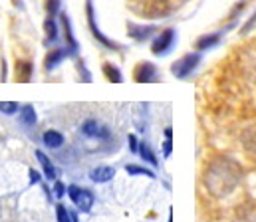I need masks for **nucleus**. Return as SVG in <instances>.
<instances>
[{
    "label": "nucleus",
    "instance_id": "nucleus-1",
    "mask_svg": "<svg viewBox=\"0 0 256 222\" xmlns=\"http://www.w3.org/2000/svg\"><path fill=\"white\" fill-rule=\"evenodd\" d=\"M242 177V169L226 157H218L208 163L204 171V187L214 195V197H226L230 195Z\"/></svg>",
    "mask_w": 256,
    "mask_h": 222
},
{
    "label": "nucleus",
    "instance_id": "nucleus-2",
    "mask_svg": "<svg viewBox=\"0 0 256 222\" xmlns=\"http://www.w3.org/2000/svg\"><path fill=\"white\" fill-rule=\"evenodd\" d=\"M68 195H70V199L74 201V205L82 213H90L92 211L94 201H96V197L92 195V191H86V189H80V187L72 185V187H68Z\"/></svg>",
    "mask_w": 256,
    "mask_h": 222
},
{
    "label": "nucleus",
    "instance_id": "nucleus-3",
    "mask_svg": "<svg viewBox=\"0 0 256 222\" xmlns=\"http://www.w3.org/2000/svg\"><path fill=\"white\" fill-rule=\"evenodd\" d=\"M86 14H88V24H90V30H92L94 38H96L98 42H102L106 48H110V50H122L120 44H116L114 40L106 38V36L100 32V28H98V24H96V16H94V4H92V0H86Z\"/></svg>",
    "mask_w": 256,
    "mask_h": 222
},
{
    "label": "nucleus",
    "instance_id": "nucleus-4",
    "mask_svg": "<svg viewBox=\"0 0 256 222\" xmlns=\"http://www.w3.org/2000/svg\"><path fill=\"white\" fill-rule=\"evenodd\" d=\"M198 62H200V56L198 54H187V56H183L181 60H177L171 66V72H173L175 77L183 79V77H187V75H191L194 72V68L198 66Z\"/></svg>",
    "mask_w": 256,
    "mask_h": 222
},
{
    "label": "nucleus",
    "instance_id": "nucleus-5",
    "mask_svg": "<svg viewBox=\"0 0 256 222\" xmlns=\"http://www.w3.org/2000/svg\"><path fill=\"white\" fill-rule=\"evenodd\" d=\"M173 44H175V30H173V28H167V30H163V32L153 40L151 52H153L155 56H163V54H167V52L173 48Z\"/></svg>",
    "mask_w": 256,
    "mask_h": 222
},
{
    "label": "nucleus",
    "instance_id": "nucleus-6",
    "mask_svg": "<svg viewBox=\"0 0 256 222\" xmlns=\"http://www.w3.org/2000/svg\"><path fill=\"white\" fill-rule=\"evenodd\" d=\"M133 77H135L137 83H149V81H153V79L157 77V68H155L151 62H141V64L135 68Z\"/></svg>",
    "mask_w": 256,
    "mask_h": 222
},
{
    "label": "nucleus",
    "instance_id": "nucleus-7",
    "mask_svg": "<svg viewBox=\"0 0 256 222\" xmlns=\"http://www.w3.org/2000/svg\"><path fill=\"white\" fill-rule=\"evenodd\" d=\"M155 30H157L155 26H137V24H129L128 26V34L133 40H137V42L147 40Z\"/></svg>",
    "mask_w": 256,
    "mask_h": 222
},
{
    "label": "nucleus",
    "instance_id": "nucleus-8",
    "mask_svg": "<svg viewBox=\"0 0 256 222\" xmlns=\"http://www.w3.org/2000/svg\"><path fill=\"white\" fill-rule=\"evenodd\" d=\"M82 131H84V135H88V137H110V131H108L106 127H100L98 121H94V119L86 121V123L82 125Z\"/></svg>",
    "mask_w": 256,
    "mask_h": 222
},
{
    "label": "nucleus",
    "instance_id": "nucleus-9",
    "mask_svg": "<svg viewBox=\"0 0 256 222\" xmlns=\"http://www.w3.org/2000/svg\"><path fill=\"white\" fill-rule=\"evenodd\" d=\"M114 177H116V169H112V167H98L90 173V179L94 183H108Z\"/></svg>",
    "mask_w": 256,
    "mask_h": 222
},
{
    "label": "nucleus",
    "instance_id": "nucleus-10",
    "mask_svg": "<svg viewBox=\"0 0 256 222\" xmlns=\"http://www.w3.org/2000/svg\"><path fill=\"white\" fill-rule=\"evenodd\" d=\"M68 48L66 50H52V52H48V56H46V60H44V68L50 72V70H54L58 64H62V60H64L66 56H68Z\"/></svg>",
    "mask_w": 256,
    "mask_h": 222
},
{
    "label": "nucleus",
    "instance_id": "nucleus-11",
    "mask_svg": "<svg viewBox=\"0 0 256 222\" xmlns=\"http://www.w3.org/2000/svg\"><path fill=\"white\" fill-rule=\"evenodd\" d=\"M32 72H34V68H32L30 62H24V60H18V62H16V79H18V81H22V83L30 81Z\"/></svg>",
    "mask_w": 256,
    "mask_h": 222
},
{
    "label": "nucleus",
    "instance_id": "nucleus-12",
    "mask_svg": "<svg viewBox=\"0 0 256 222\" xmlns=\"http://www.w3.org/2000/svg\"><path fill=\"white\" fill-rule=\"evenodd\" d=\"M44 145L50 149H58L64 145V135L60 133V131H54V129H50V131H46L44 133Z\"/></svg>",
    "mask_w": 256,
    "mask_h": 222
},
{
    "label": "nucleus",
    "instance_id": "nucleus-13",
    "mask_svg": "<svg viewBox=\"0 0 256 222\" xmlns=\"http://www.w3.org/2000/svg\"><path fill=\"white\" fill-rule=\"evenodd\" d=\"M218 40H220V34L216 32V34H206V36H200L198 40H196V50H208V48H212V46H216L218 44Z\"/></svg>",
    "mask_w": 256,
    "mask_h": 222
},
{
    "label": "nucleus",
    "instance_id": "nucleus-14",
    "mask_svg": "<svg viewBox=\"0 0 256 222\" xmlns=\"http://www.w3.org/2000/svg\"><path fill=\"white\" fill-rule=\"evenodd\" d=\"M36 157H38V161H40V165H42V169H44V173H46V179L56 181V169H54L52 161H50L42 151H36Z\"/></svg>",
    "mask_w": 256,
    "mask_h": 222
},
{
    "label": "nucleus",
    "instance_id": "nucleus-15",
    "mask_svg": "<svg viewBox=\"0 0 256 222\" xmlns=\"http://www.w3.org/2000/svg\"><path fill=\"white\" fill-rule=\"evenodd\" d=\"M60 18H62V26H64V34H66V42H68V46H70V52H72V54H76V50H78V42H76V38H74V34H72L70 18H68L66 14H62Z\"/></svg>",
    "mask_w": 256,
    "mask_h": 222
},
{
    "label": "nucleus",
    "instance_id": "nucleus-16",
    "mask_svg": "<svg viewBox=\"0 0 256 222\" xmlns=\"http://www.w3.org/2000/svg\"><path fill=\"white\" fill-rule=\"evenodd\" d=\"M242 145H244L246 151L256 153V125L248 127V129L242 133Z\"/></svg>",
    "mask_w": 256,
    "mask_h": 222
},
{
    "label": "nucleus",
    "instance_id": "nucleus-17",
    "mask_svg": "<svg viewBox=\"0 0 256 222\" xmlns=\"http://www.w3.org/2000/svg\"><path fill=\"white\" fill-rule=\"evenodd\" d=\"M44 30H46V38H48L50 44L58 40V26H56V22H54L52 16L46 18V22H44Z\"/></svg>",
    "mask_w": 256,
    "mask_h": 222
},
{
    "label": "nucleus",
    "instance_id": "nucleus-18",
    "mask_svg": "<svg viewBox=\"0 0 256 222\" xmlns=\"http://www.w3.org/2000/svg\"><path fill=\"white\" fill-rule=\"evenodd\" d=\"M20 121L24 125H34L36 123V109L32 105H24L20 109Z\"/></svg>",
    "mask_w": 256,
    "mask_h": 222
},
{
    "label": "nucleus",
    "instance_id": "nucleus-19",
    "mask_svg": "<svg viewBox=\"0 0 256 222\" xmlns=\"http://www.w3.org/2000/svg\"><path fill=\"white\" fill-rule=\"evenodd\" d=\"M104 74H106V77H108L112 83H122V79H124L120 68L114 66V64H104Z\"/></svg>",
    "mask_w": 256,
    "mask_h": 222
},
{
    "label": "nucleus",
    "instance_id": "nucleus-20",
    "mask_svg": "<svg viewBox=\"0 0 256 222\" xmlns=\"http://www.w3.org/2000/svg\"><path fill=\"white\" fill-rule=\"evenodd\" d=\"M139 155H141V159H143L145 163H149V165H153V167L159 165L157 159H155V155H153V151H151V147H149L147 143H141V145H139Z\"/></svg>",
    "mask_w": 256,
    "mask_h": 222
},
{
    "label": "nucleus",
    "instance_id": "nucleus-21",
    "mask_svg": "<svg viewBox=\"0 0 256 222\" xmlns=\"http://www.w3.org/2000/svg\"><path fill=\"white\" fill-rule=\"evenodd\" d=\"M0 111L4 115H14L18 111V103L16 101H0Z\"/></svg>",
    "mask_w": 256,
    "mask_h": 222
},
{
    "label": "nucleus",
    "instance_id": "nucleus-22",
    "mask_svg": "<svg viewBox=\"0 0 256 222\" xmlns=\"http://www.w3.org/2000/svg\"><path fill=\"white\" fill-rule=\"evenodd\" d=\"M128 173L129 175H145V177H149V179H155L153 171L143 169V167H135V165H128Z\"/></svg>",
    "mask_w": 256,
    "mask_h": 222
},
{
    "label": "nucleus",
    "instance_id": "nucleus-23",
    "mask_svg": "<svg viewBox=\"0 0 256 222\" xmlns=\"http://www.w3.org/2000/svg\"><path fill=\"white\" fill-rule=\"evenodd\" d=\"M56 217H58V222H72V215L68 213V209L58 205L56 207Z\"/></svg>",
    "mask_w": 256,
    "mask_h": 222
},
{
    "label": "nucleus",
    "instance_id": "nucleus-24",
    "mask_svg": "<svg viewBox=\"0 0 256 222\" xmlns=\"http://www.w3.org/2000/svg\"><path fill=\"white\" fill-rule=\"evenodd\" d=\"M60 4H62V0H46V10H48V14H50V16L58 14Z\"/></svg>",
    "mask_w": 256,
    "mask_h": 222
},
{
    "label": "nucleus",
    "instance_id": "nucleus-25",
    "mask_svg": "<svg viewBox=\"0 0 256 222\" xmlns=\"http://www.w3.org/2000/svg\"><path fill=\"white\" fill-rule=\"evenodd\" d=\"M254 26H256V12L250 16V18H248V22H246V24H244V28L240 30V34H248V32H250Z\"/></svg>",
    "mask_w": 256,
    "mask_h": 222
},
{
    "label": "nucleus",
    "instance_id": "nucleus-26",
    "mask_svg": "<svg viewBox=\"0 0 256 222\" xmlns=\"http://www.w3.org/2000/svg\"><path fill=\"white\" fill-rule=\"evenodd\" d=\"M54 193H56V197H64V193H66V187L58 181L56 183V187H54Z\"/></svg>",
    "mask_w": 256,
    "mask_h": 222
},
{
    "label": "nucleus",
    "instance_id": "nucleus-27",
    "mask_svg": "<svg viewBox=\"0 0 256 222\" xmlns=\"http://www.w3.org/2000/svg\"><path fill=\"white\" fill-rule=\"evenodd\" d=\"M30 183H32V185L40 183V173H38V171H34V169H30Z\"/></svg>",
    "mask_w": 256,
    "mask_h": 222
},
{
    "label": "nucleus",
    "instance_id": "nucleus-28",
    "mask_svg": "<svg viewBox=\"0 0 256 222\" xmlns=\"http://www.w3.org/2000/svg\"><path fill=\"white\" fill-rule=\"evenodd\" d=\"M129 149H131L133 153H137V151H139V145H137V139H135V135H129Z\"/></svg>",
    "mask_w": 256,
    "mask_h": 222
},
{
    "label": "nucleus",
    "instance_id": "nucleus-29",
    "mask_svg": "<svg viewBox=\"0 0 256 222\" xmlns=\"http://www.w3.org/2000/svg\"><path fill=\"white\" fill-rule=\"evenodd\" d=\"M171 149H173V143H171V139H167V141L163 143V153H165V157L171 155Z\"/></svg>",
    "mask_w": 256,
    "mask_h": 222
}]
</instances>
